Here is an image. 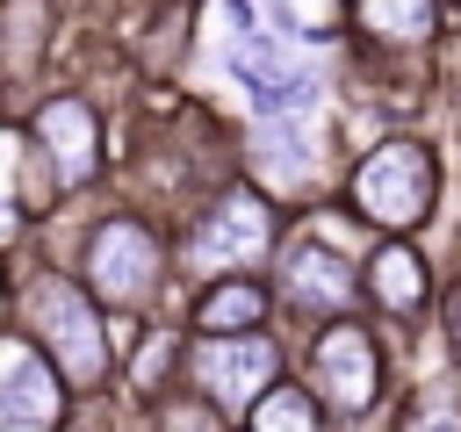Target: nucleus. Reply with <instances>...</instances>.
Returning <instances> with one entry per match:
<instances>
[{
  "label": "nucleus",
  "mask_w": 461,
  "mask_h": 432,
  "mask_svg": "<svg viewBox=\"0 0 461 432\" xmlns=\"http://www.w3.org/2000/svg\"><path fill=\"white\" fill-rule=\"evenodd\" d=\"M346 209L389 238L425 230L439 209V151L425 137H375L346 173Z\"/></svg>",
  "instance_id": "f257e3e1"
},
{
  "label": "nucleus",
  "mask_w": 461,
  "mask_h": 432,
  "mask_svg": "<svg viewBox=\"0 0 461 432\" xmlns=\"http://www.w3.org/2000/svg\"><path fill=\"white\" fill-rule=\"evenodd\" d=\"M22 310H29L43 353L58 360V374L72 389H94L108 374V331H101V310L86 302V288H72L65 274H36L22 288Z\"/></svg>",
  "instance_id": "f03ea898"
},
{
  "label": "nucleus",
  "mask_w": 461,
  "mask_h": 432,
  "mask_svg": "<svg viewBox=\"0 0 461 432\" xmlns=\"http://www.w3.org/2000/svg\"><path fill=\"white\" fill-rule=\"evenodd\" d=\"M310 389H317V403L331 410V418H367L375 403H382V382H389V353H382V338L346 310V317H331L317 338H310Z\"/></svg>",
  "instance_id": "7ed1b4c3"
},
{
  "label": "nucleus",
  "mask_w": 461,
  "mask_h": 432,
  "mask_svg": "<svg viewBox=\"0 0 461 432\" xmlns=\"http://www.w3.org/2000/svg\"><path fill=\"white\" fill-rule=\"evenodd\" d=\"M267 252H274V202H267L259 187H223V194L194 216V230H187V266L209 274V281L252 274Z\"/></svg>",
  "instance_id": "20e7f679"
},
{
  "label": "nucleus",
  "mask_w": 461,
  "mask_h": 432,
  "mask_svg": "<svg viewBox=\"0 0 461 432\" xmlns=\"http://www.w3.org/2000/svg\"><path fill=\"white\" fill-rule=\"evenodd\" d=\"M274 302H288L295 317L331 324L360 302V259L331 238H295V245L274 252Z\"/></svg>",
  "instance_id": "39448f33"
},
{
  "label": "nucleus",
  "mask_w": 461,
  "mask_h": 432,
  "mask_svg": "<svg viewBox=\"0 0 461 432\" xmlns=\"http://www.w3.org/2000/svg\"><path fill=\"white\" fill-rule=\"evenodd\" d=\"M187 382L216 410H252L281 382V346L267 331H202V346L187 353Z\"/></svg>",
  "instance_id": "423d86ee"
},
{
  "label": "nucleus",
  "mask_w": 461,
  "mask_h": 432,
  "mask_svg": "<svg viewBox=\"0 0 461 432\" xmlns=\"http://www.w3.org/2000/svg\"><path fill=\"white\" fill-rule=\"evenodd\" d=\"M158 274H166V245H158L151 223H137V216H108V223L86 238V288H94L101 302L137 310V302H151Z\"/></svg>",
  "instance_id": "0eeeda50"
},
{
  "label": "nucleus",
  "mask_w": 461,
  "mask_h": 432,
  "mask_svg": "<svg viewBox=\"0 0 461 432\" xmlns=\"http://www.w3.org/2000/svg\"><path fill=\"white\" fill-rule=\"evenodd\" d=\"M58 410H65V374L36 346L0 338V432H58Z\"/></svg>",
  "instance_id": "6e6552de"
},
{
  "label": "nucleus",
  "mask_w": 461,
  "mask_h": 432,
  "mask_svg": "<svg viewBox=\"0 0 461 432\" xmlns=\"http://www.w3.org/2000/svg\"><path fill=\"white\" fill-rule=\"evenodd\" d=\"M346 22L367 50H389V58H418V50H439L447 29H454V0H346Z\"/></svg>",
  "instance_id": "1a4fd4ad"
},
{
  "label": "nucleus",
  "mask_w": 461,
  "mask_h": 432,
  "mask_svg": "<svg viewBox=\"0 0 461 432\" xmlns=\"http://www.w3.org/2000/svg\"><path fill=\"white\" fill-rule=\"evenodd\" d=\"M360 295H367L382 317L418 324V317L432 310V259H425V245H411V238L375 245V252L360 259Z\"/></svg>",
  "instance_id": "9d476101"
},
{
  "label": "nucleus",
  "mask_w": 461,
  "mask_h": 432,
  "mask_svg": "<svg viewBox=\"0 0 461 432\" xmlns=\"http://www.w3.org/2000/svg\"><path fill=\"white\" fill-rule=\"evenodd\" d=\"M245 151H252V173L267 187H281V194H303L317 180V166H324L310 115H259L252 137H245Z\"/></svg>",
  "instance_id": "9b49d317"
},
{
  "label": "nucleus",
  "mask_w": 461,
  "mask_h": 432,
  "mask_svg": "<svg viewBox=\"0 0 461 432\" xmlns=\"http://www.w3.org/2000/svg\"><path fill=\"white\" fill-rule=\"evenodd\" d=\"M36 144L50 151L58 180H65V187H79V180L94 173V158H101V130H94V108H86L79 94H58V101H43V115H36Z\"/></svg>",
  "instance_id": "f8f14e48"
},
{
  "label": "nucleus",
  "mask_w": 461,
  "mask_h": 432,
  "mask_svg": "<svg viewBox=\"0 0 461 432\" xmlns=\"http://www.w3.org/2000/svg\"><path fill=\"white\" fill-rule=\"evenodd\" d=\"M267 310H274V288L259 274H223V281L202 288L194 324L202 331H267Z\"/></svg>",
  "instance_id": "ddd939ff"
},
{
  "label": "nucleus",
  "mask_w": 461,
  "mask_h": 432,
  "mask_svg": "<svg viewBox=\"0 0 461 432\" xmlns=\"http://www.w3.org/2000/svg\"><path fill=\"white\" fill-rule=\"evenodd\" d=\"M245 432H324V403H317L310 382H274L245 410Z\"/></svg>",
  "instance_id": "4468645a"
},
{
  "label": "nucleus",
  "mask_w": 461,
  "mask_h": 432,
  "mask_svg": "<svg viewBox=\"0 0 461 432\" xmlns=\"http://www.w3.org/2000/svg\"><path fill=\"white\" fill-rule=\"evenodd\" d=\"M396 432H461V360H454L447 374H432V382L403 403Z\"/></svg>",
  "instance_id": "2eb2a0df"
},
{
  "label": "nucleus",
  "mask_w": 461,
  "mask_h": 432,
  "mask_svg": "<svg viewBox=\"0 0 461 432\" xmlns=\"http://www.w3.org/2000/svg\"><path fill=\"white\" fill-rule=\"evenodd\" d=\"M0 29H7V65L29 72L36 50H43V29H50V22H43V0H14V7L0 14Z\"/></svg>",
  "instance_id": "dca6fc26"
},
{
  "label": "nucleus",
  "mask_w": 461,
  "mask_h": 432,
  "mask_svg": "<svg viewBox=\"0 0 461 432\" xmlns=\"http://www.w3.org/2000/svg\"><path fill=\"white\" fill-rule=\"evenodd\" d=\"M158 432H223V410L194 389V403H166V425Z\"/></svg>",
  "instance_id": "f3484780"
},
{
  "label": "nucleus",
  "mask_w": 461,
  "mask_h": 432,
  "mask_svg": "<svg viewBox=\"0 0 461 432\" xmlns=\"http://www.w3.org/2000/svg\"><path fill=\"white\" fill-rule=\"evenodd\" d=\"M439 324H447V353L461 360V288H454V295L439 302Z\"/></svg>",
  "instance_id": "a211bd4d"
}]
</instances>
